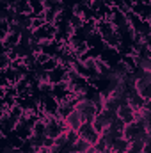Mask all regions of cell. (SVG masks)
<instances>
[{"label": "cell", "mask_w": 151, "mask_h": 153, "mask_svg": "<svg viewBox=\"0 0 151 153\" xmlns=\"http://www.w3.org/2000/svg\"><path fill=\"white\" fill-rule=\"evenodd\" d=\"M78 135H80V137H84L85 141H89V144H91V146H94V144L100 141V137H101V134L94 130L93 123H84V125L80 126V130H78Z\"/></svg>", "instance_id": "obj_1"}, {"label": "cell", "mask_w": 151, "mask_h": 153, "mask_svg": "<svg viewBox=\"0 0 151 153\" xmlns=\"http://www.w3.org/2000/svg\"><path fill=\"white\" fill-rule=\"evenodd\" d=\"M115 114H117L119 119H123L126 125L135 123V111L128 105V102H126V100H123V102H121V105L117 107V112H115Z\"/></svg>", "instance_id": "obj_2"}, {"label": "cell", "mask_w": 151, "mask_h": 153, "mask_svg": "<svg viewBox=\"0 0 151 153\" xmlns=\"http://www.w3.org/2000/svg\"><path fill=\"white\" fill-rule=\"evenodd\" d=\"M110 22L115 25V29H124L128 25V18H126V13L121 11L119 7H114L112 9V16H110Z\"/></svg>", "instance_id": "obj_3"}, {"label": "cell", "mask_w": 151, "mask_h": 153, "mask_svg": "<svg viewBox=\"0 0 151 153\" xmlns=\"http://www.w3.org/2000/svg\"><path fill=\"white\" fill-rule=\"evenodd\" d=\"M66 121V125H68V128L70 130H75V132H78L80 130V126L84 125V119H82V112L78 111V109H75L71 114H70V117L68 119H64Z\"/></svg>", "instance_id": "obj_4"}, {"label": "cell", "mask_w": 151, "mask_h": 153, "mask_svg": "<svg viewBox=\"0 0 151 153\" xmlns=\"http://www.w3.org/2000/svg\"><path fill=\"white\" fill-rule=\"evenodd\" d=\"M11 9L16 14H30L32 16V2L30 0H16Z\"/></svg>", "instance_id": "obj_5"}, {"label": "cell", "mask_w": 151, "mask_h": 153, "mask_svg": "<svg viewBox=\"0 0 151 153\" xmlns=\"http://www.w3.org/2000/svg\"><path fill=\"white\" fill-rule=\"evenodd\" d=\"M66 73H68V68L66 66H59L55 68L53 71H48V80L55 85V84H61L66 80Z\"/></svg>", "instance_id": "obj_6"}, {"label": "cell", "mask_w": 151, "mask_h": 153, "mask_svg": "<svg viewBox=\"0 0 151 153\" xmlns=\"http://www.w3.org/2000/svg\"><path fill=\"white\" fill-rule=\"evenodd\" d=\"M93 126H94V130L96 132H103L105 128H109L110 126V121H109V117H105L103 112H98V116L94 117V121H93Z\"/></svg>", "instance_id": "obj_7"}, {"label": "cell", "mask_w": 151, "mask_h": 153, "mask_svg": "<svg viewBox=\"0 0 151 153\" xmlns=\"http://www.w3.org/2000/svg\"><path fill=\"white\" fill-rule=\"evenodd\" d=\"M146 141L144 139H135V141H132L130 143V148H128V153H142L144 152V148H146Z\"/></svg>", "instance_id": "obj_8"}, {"label": "cell", "mask_w": 151, "mask_h": 153, "mask_svg": "<svg viewBox=\"0 0 151 153\" xmlns=\"http://www.w3.org/2000/svg\"><path fill=\"white\" fill-rule=\"evenodd\" d=\"M68 23L75 29V30H78V29H82L84 27V23H85V20H84V16H78V14H70V18H68Z\"/></svg>", "instance_id": "obj_9"}, {"label": "cell", "mask_w": 151, "mask_h": 153, "mask_svg": "<svg viewBox=\"0 0 151 153\" xmlns=\"http://www.w3.org/2000/svg\"><path fill=\"white\" fill-rule=\"evenodd\" d=\"M128 148H130V141L124 139V137L114 139L112 144H110V150H124V152H128Z\"/></svg>", "instance_id": "obj_10"}, {"label": "cell", "mask_w": 151, "mask_h": 153, "mask_svg": "<svg viewBox=\"0 0 151 153\" xmlns=\"http://www.w3.org/2000/svg\"><path fill=\"white\" fill-rule=\"evenodd\" d=\"M59 14H61V11H57V9H44V13H43L46 23H55L57 18H59Z\"/></svg>", "instance_id": "obj_11"}, {"label": "cell", "mask_w": 151, "mask_h": 153, "mask_svg": "<svg viewBox=\"0 0 151 153\" xmlns=\"http://www.w3.org/2000/svg\"><path fill=\"white\" fill-rule=\"evenodd\" d=\"M89 148H91V144H89V141H85L84 137H78V141L73 144V150H76L78 153H85Z\"/></svg>", "instance_id": "obj_12"}, {"label": "cell", "mask_w": 151, "mask_h": 153, "mask_svg": "<svg viewBox=\"0 0 151 153\" xmlns=\"http://www.w3.org/2000/svg\"><path fill=\"white\" fill-rule=\"evenodd\" d=\"M32 134H36V135H46V123H44L43 119H38V121L34 123Z\"/></svg>", "instance_id": "obj_13"}, {"label": "cell", "mask_w": 151, "mask_h": 153, "mask_svg": "<svg viewBox=\"0 0 151 153\" xmlns=\"http://www.w3.org/2000/svg\"><path fill=\"white\" fill-rule=\"evenodd\" d=\"M71 70H75L78 75L82 76H89V71H87V68H85V64L80 61V59H76L75 62H73V66H71Z\"/></svg>", "instance_id": "obj_14"}, {"label": "cell", "mask_w": 151, "mask_h": 153, "mask_svg": "<svg viewBox=\"0 0 151 153\" xmlns=\"http://www.w3.org/2000/svg\"><path fill=\"white\" fill-rule=\"evenodd\" d=\"M27 141H29L32 146H36L38 150H41V148H43V141H44V135H36V134H32V135H30Z\"/></svg>", "instance_id": "obj_15"}, {"label": "cell", "mask_w": 151, "mask_h": 153, "mask_svg": "<svg viewBox=\"0 0 151 153\" xmlns=\"http://www.w3.org/2000/svg\"><path fill=\"white\" fill-rule=\"evenodd\" d=\"M94 146H96V150H98V152H103V153H107L109 150H110V143H109V141H107L103 135L100 137V141H98Z\"/></svg>", "instance_id": "obj_16"}, {"label": "cell", "mask_w": 151, "mask_h": 153, "mask_svg": "<svg viewBox=\"0 0 151 153\" xmlns=\"http://www.w3.org/2000/svg\"><path fill=\"white\" fill-rule=\"evenodd\" d=\"M44 25H46V20H44L43 14H39V16H32V30H38V29L44 27Z\"/></svg>", "instance_id": "obj_17"}, {"label": "cell", "mask_w": 151, "mask_h": 153, "mask_svg": "<svg viewBox=\"0 0 151 153\" xmlns=\"http://www.w3.org/2000/svg\"><path fill=\"white\" fill-rule=\"evenodd\" d=\"M39 91L43 94H52L53 93V84L52 82H39Z\"/></svg>", "instance_id": "obj_18"}, {"label": "cell", "mask_w": 151, "mask_h": 153, "mask_svg": "<svg viewBox=\"0 0 151 153\" xmlns=\"http://www.w3.org/2000/svg\"><path fill=\"white\" fill-rule=\"evenodd\" d=\"M139 32H142V34H146V36H150V38H151V22L144 20V22H142V25L139 27Z\"/></svg>", "instance_id": "obj_19"}, {"label": "cell", "mask_w": 151, "mask_h": 153, "mask_svg": "<svg viewBox=\"0 0 151 153\" xmlns=\"http://www.w3.org/2000/svg\"><path fill=\"white\" fill-rule=\"evenodd\" d=\"M20 152H21V153H38V148H36V146H32L29 141H25V143H23V146L20 148Z\"/></svg>", "instance_id": "obj_20"}, {"label": "cell", "mask_w": 151, "mask_h": 153, "mask_svg": "<svg viewBox=\"0 0 151 153\" xmlns=\"http://www.w3.org/2000/svg\"><path fill=\"white\" fill-rule=\"evenodd\" d=\"M139 68H141L142 71H148V73H151V57H144V59L141 61Z\"/></svg>", "instance_id": "obj_21"}, {"label": "cell", "mask_w": 151, "mask_h": 153, "mask_svg": "<svg viewBox=\"0 0 151 153\" xmlns=\"http://www.w3.org/2000/svg\"><path fill=\"white\" fill-rule=\"evenodd\" d=\"M139 94H141L144 100H151V82H148V84L144 85L142 91H139Z\"/></svg>", "instance_id": "obj_22"}, {"label": "cell", "mask_w": 151, "mask_h": 153, "mask_svg": "<svg viewBox=\"0 0 151 153\" xmlns=\"http://www.w3.org/2000/svg\"><path fill=\"white\" fill-rule=\"evenodd\" d=\"M55 146V139L53 137H50V135H44V141H43V148H53Z\"/></svg>", "instance_id": "obj_23"}, {"label": "cell", "mask_w": 151, "mask_h": 153, "mask_svg": "<svg viewBox=\"0 0 151 153\" xmlns=\"http://www.w3.org/2000/svg\"><path fill=\"white\" fill-rule=\"evenodd\" d=\"M38 153H50V150L48 148H41V150H38Z\"/></svg>", "instance_id": "obj_24"}, {"label": "cell", "mask_w": 151, "mask_h": 153, "mask_svg": "<svg viewBox=\"0 0 151 153\" xmlns=\"http://www.w3.org/2000/svg\"><path fill=\"white\" fill-rule=\"evenodd\" d=\"M94 153H103V152H98V150H96V152H94Z\"/></svg>", "instance_id": "obj_25"}, {"label": "cell", "mask_w": 151, "mask_h": 153, "mask_svg": "<svg viewBox=\"0 0 151 153\" xmlns=\"http://www.w3.org/2000/svg\"><path fill=\"white\" fill-rule=\"evenodd\" d=\"M142 153H148V152H142Z\"/></svg>", "instance_id": "obj_26"}]
</instances>
